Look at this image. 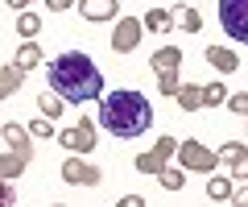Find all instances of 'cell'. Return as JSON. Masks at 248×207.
<instances>
[{"mask_svg":"<svg viewBox=\"0 0 248 207\" xmlns=\"http://www.w3.org/2000/svg\"><path fill=\"white\" fill-rule=\"evenodd\" d=\"M170 21H174V17H170L166 9H149V13H145V29H149V33H166Z\"/></svg>","mask_w":248,"mask_h":207,"instance_id":"obj_18","label":"cell"},{"mask_svg":"<svg viewBox=\"0 0 248 207\" xmlns=\"http://www.w3.org/2000/svg\"><path fill=\"white\" fill-rule=\"evenodd\" d=\"M4 4H9V9H29L33 0H4Z\"/></svg>","mask_w":248,"mask_h":207,"instance_id":"obj_29","label":"cell"},{"mask_svg":"<svg viewBox=\"0 0 248 207\" xmlns=\"http://www.w3.org/2000/svg\"><path fill=\"white\" fill-rule=\"evenodd\" d=\"M83 21H112L120 13V0H79Z\"/></svg>","mask_w":248,"mask_h":207,"instance_id":"obj_11","label":"cell"},{"mask_svg":"<svg viewBox=\"0 0 248 207\" xmlns=\"http://www.w3.org/2000/svg\"><path fill=\"white\" fill-rule=\"evenodd\" d=\"M17 29L25 37H33V33H42V17H37V13H21V21H17Z\"/></svg>","mask_w":248,"mask_h":207,"instance_id":"obj_20","label":"cell"},{"mask_svg":"<svg viewBox=\"0 0 248 207\" xmlns=\"http://www.w3.org/2000/svg\"><path fill=\"white\" fill-rule=\"evenodd\" d=\"M99 125L128 141V137H141L153 128V108L141 91L124 87V91H112L108 99H99Z\"/></svg>","mask_w":248,"mask_h":207,"instance_id":"obj_2","label":"cell"},{"mask_svg":"<svg viewBox=\"0 0 248 207\" xmlns=\"http://www.w3.org/2000/svg\"><path fill=\"white\" fill-rule=\"evenodd\" d=\"M207 63H211L215 71H223V75L240 71V58H236V50H228V46H207Z\"/></svg>","mask_w":248,"mask_h":207,"instance_id":"obj_12","label":"cell"},{"mask_svg":"<svg viewBox=\"0 0 248 207\" xmlns=\"http://www.w3.org/2000/svg\"><path fill=\"white\" fill-rule=\"evenodd\" d=\"M13 63H17L21 71H29V66H42V46H37V42H25V46L17 50V58H13Z\"/></svg>","mask_w":248,"mask_h":207,"instance_id":"obj_15","label":"cell"},{"mask_svg":"<svg viewBox=\"0 0 248 207\" xmlns=\"http://www.w3.org/2000/svg\"><path fill=\"white\" fill-rule=\"evenodd\" d=\"M178 21H182V29H190V33H199V29H203V17H199L195 9H178Z\"/></svg>","mask_w":248,"mask_h":207,"instance_id":"obj_21","label":"cell"},{"mask_svg":"<svg viewBox=\"0 0 248 207\" xmlns=\"http://www.w3.org/2000/svg\"><path fill=\"white\" fill-rule=\"evenodd\" d=\"M46 4H50V13H66L75 0H46Z\"/></svg>","mask_w":248,"mask_h":207,"instance_id":"obj_26","label":"cell"},{"mask_svg":"<svg viewBox=\"0 0 248 207\" xmlns=\"http://www.w3.org/2000/svg\"><path fill=\"white\" fill-rule=\"evenodd\" d=\"M219 25L232 42L248 46V0H219Z\"/></svg>","mask_w":248,"mask_h":207,"instance_id":"obj_5","label":"cell"},{"mask_svg":"<svg viewBox=\"0 0 248 207\" xmlns=\"http://www.w3.org/2000/svg\"><path fill=\"white\" fill-rule=\"evenodd\" d=\"M46 71H50V87L58 91L62 99H71V104H87V99L104 96V75H99V66L91 63L83 50L58 54Z\"/></svg>","mask_w":248,"mask_h":207,"instance_id":"obj_1","label":"cell"},{"mask_svg":"<svg viewBox=\"0 0 248 207\" xmlns=\"http://www.w3.org/2000/svg\"><path fill=\"white\" fill-rule=\"evenodd\" d=\"M141 203H145L141 195H124V199H120V207H141Z\"/></svg>","mask_w":248,"mask_h":207,"instance_id":"obj_28","label":"cell"},{"mask_svg":"<svg viewBox=\"0 0 248 207\" xmlns=\"http://www.w3.org/2000/svg\"><path fill=\"white\" fill-rule=\"evenodd\" d=\"M219 104H228V87L215 79V83H207V87H203V108H219Z\"/></svg>","mask_w":248,"mask_h":207,"instance_id":"obj_17","label":"cell"},{"mask_svg":"<svg viewBox=\"0 0 248 207\" xmlns=\"http://www.w3.org/2000/svg\"><path fill=\"white\" fill-rule=\"evenodd\" d=\"M157 178H161V187H166V191H182V182H186L182 170H161Z\"/></svg>","mask_w":248,"mask_h":207,"instance_id":"obj_23","label":"cell"},{"mask_svg":"<svg viewBox=\"0 0 248 207\" xmlns=\"http://www.w3.org/2000/svg\"><path fill=\"white\" fill-rule=\"evenodd\" d=\"M178 162L186 166V170H199V174H211L215 166H219V153H211L203 141H195V137H186L182 145H178Z\"/></svg>","mask_w":248,"mask_h":207,"instance_id":"obj_6","label":"cell"},{"mask_svg":"<svg viewBox=\"0 0 248 207\" xmlns=\"http://www.w3.org/2000/svg\"><path fill=\"white\" fill-rule=\"evenodd\" d=\"M149 66H153V75H157V91L161 96H178V66H182V50L178 46H161L157 54L149 58Z\"/></svg>","mask_w":248,"mask_h":207,"instance_id":"obj_4","label":"cell"},{"mask_svg":"<svg viewBox=\"0 0 248 207\" xmlns=\"http://www.w3.org/2000/svg\"><path fill=\"white\" fill-rule=\"evenodd\" d=\"M58 141L66 145L71 153H91V149H95V125H91V120L83 116L79 125H71L66 133H58Z\"/></svg>","mask_w":248,"mask_h":207,"instance_id":"obj_9","label":"cell"},{"mask_svg":"<svg viewBox=\"0 0 248 207\" xmlns=\"http://www.w3.org/2000/svg\"><path fill=\"white\" fill-rule=\"evenodd\" d=\"M232 203H240V207H248V187H240V191H232Z\"/></svg>","mask_w":248,"mask_h":207,"instance_id":"obj_27","label":"cell"},{"mask_svg":"<svg viewBox=\"0 0 248 207\" xmlns=\"http://www.w3.org/2000/svg\"><path fill=\"white\" fill-rule=\"evenodd\" d=\"M62 182H71V187H95L99 166H87L83 158H66V162H62Z\"/></svg>","mask_w":248,"mask_h":207,"instance_id":"obj_10","label":"cell"},{"mask_svg":"<svg viewBox=\"0 0 248 207\" xmlns=\"http://www.w3.org/2000/svg\"><path fill=\"white\" fill-rule=\"evenodd\" d=\"M207 199H232V182H228V178H219V174H215V178L207 182Z\"/></svg>","mask_w":248,"mask_h":207,"instance_id":"obj_19","label":"cell"},{"mask_svg":"<svg viewBox=\"0 0 248 207\" xmlns=\"http://www.w3.org/2000/svg\"><path fill=\"white\" fill-rule=\"evenodd\" d=\"M232 178H248V153H240L236 162H232Z\"/></svg>","mask_w":248,"mask_h":207,"instance_id":"obj_24","label":"cell"},{"mask_svg":"<svg viewBox=\"0 0 248 207\" xmlns=\"http://www.w3.org/2000/svg\"><path fill=\"white\" fill-rule=\"evenodd\" d=\"M174 99H178L182 112H195V108H203V87H199V83H182Z\"/></svg>","mask_w":248,"mask_h":207,"instance_id":"obj_13","label":"cell"},{"mask_svg":"<svg viewBox=\"0 0 248 207\" xmlns=\"http://www.w3.org/2000/svg\"><path fill=\"white\" fill-rule=\"evenodd\" d=\"M228 108L236 112V116H248V91H236V96L228 91Z\"/></svg>","mask_w":248,"mask_h":207,"instance_id":"obj_22","label":"cell"},{"mask_svg":"<svg viewBox=\"0 0 248 207\" xmlns=\"http://www.w3.org/2000/svg\"><path fill=\"white\" fill-rule=\"evenodd\" d=\"M37 108H42V116H50V120H58L62 116V108H66V99H58V91H42V99H37Z\"/></svg>","mask_w":248,"mask_h":207,"instance_id":"obj_14","label":"cell"},{"mask_svg":"<svg viewBox=\"0 0 248 207\" xmlns=\"http://www.w3.org/2000/svg\"><path fill=\"white\" fill-rule=\"evenodd\" d=\"M4 133V158H0V174L4 178H21V170H25V162H29V153H33V145H29V125H17V120H9V125L0 128Z\"/></svg>","mask_w":248,"mask_h":207,"instance_id":"obj_3","label":"cell"},{"mask_svg":"<svg viewBox=\"0 0 248 207\" xmlns=\"http://www.w3.org/2000/svg\"><path fill=\"white\" fill-rule=\"evenodd\" d=\"M50 125H54V120L42 116V120H33V125H29V133H33V137H50Z\"/></svg>","mask_w":248,"mask_h":207,"instance_id":"obj_25","label":"cell"},{"mask_svg":"<svg viewBox=\"0 0 248 207\" xmlns=\"http://www.w3.org/2000/svg\"><path fill=\"white\" fill-rule=\"evenodd\" d=\"M174 153H178V141H174V137H157V145H153L149 153H137V170H141V174H161Z\"/></svg>","mask_w":248,"mask_h":207,"instance_id":"obj_7","label":"cell"},{"mask_svg":"<svg viewBox=\"0 0 248 207\" xmlns=\"http://www.w3.org/2000/svg\"><path fill=\"white\" fill-rule=\"evenodd\" d=\"M141 29H145V21L120 17V21H116V33H112V50H116V54H133L137 46H141Z\"/></svg>","mask_w":248,"mask_h":207,"instance_id":"obj_8","label":"cell"},{"mask_svg":"<svg viewBox=\"0 0 248 207\" xmlns=\"http://www.w3.org/2000/svg\"><path fill=\"white\" fill-rule=\"evenodd\" d=\"M21 79H25V71H21V66H17V63H9V66H4V79H0V96L9 99V96H13V91H17V87H21Z\"/></svg>","mask_w":248,"mask_h":207,"instance_id":"obj_16","label":"cell"}]
</instances>
